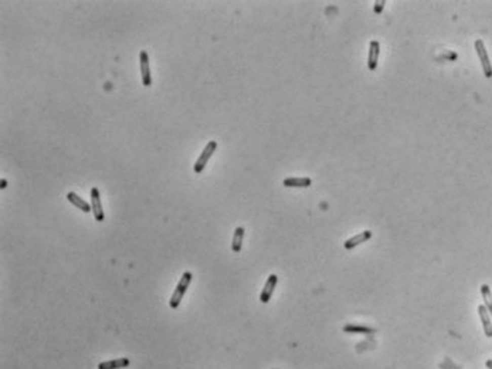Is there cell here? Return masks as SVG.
<instances>
[{
	"mask_svg": "<svg viewBox=\"0 0 492 369\" xmlns=\"http://www.w3.org/2000/svg\"><path fill=\"white\" fill-rule=\"evenodd\" d=\"M277 284H278V277H277V274H270L267 278V281H266V284H264V288H262V291H261V294H260V301L262 303V304H267L268 301L271 300L273 294H274L275 287H277Z\"/></svg>",
	"mask_w": 492,
	"mask_h": 369,
	"instance_id": "cell-6",
	"label": "cell"
},
{
	"mask_svg": "<svg viewBox=\"0 0 492 369\" xmlns=\"http://www.w3.org/2000/svg\"><path fill=\"white\" fill-rule=\"evenodd\" d=\"M244 227L239 226L236 230H234V234H233V240H232V250L234 253H240L241 251V247H243V240H244Z\"/></svg>",
	"mask_w": 492,
	"mask_h": 369,
	"instance_id": "cell-13",
	"label": "cell"
},
{
	"mask_svg": "<svg viewBox=\"0 0 492 369\" xmlns=\"http://www.w3.org/2000/svg\"><path fill=\"white\" fill-rule=\"evenodd\" d=\"M481 296H482V300H484V305L486 307V310H488L492 318V291L488 284L481 285Z\"/></svg>",
	"mask_w": 492,
	"mask_h": 369,
	"instance_id": "cell-14",
	"label": "cell"
},
{
	"mask_svg": "<svg viewBox=\"0 0 492 369\" xmlns=\"http://www.w3.org/2000/svg\"><path fill=\"white\" fill-rule=\"evenodd\" d=\"M131 361L128 358H117L112 361H105L98 363V369H124L129 366Z\"/></svg>",
	"mask_w": 492,
	"mask_h": 369,
	"instance_id": "cell-12",
	"label": "cell"
},
{
	"mask_svg": "<svg viewBox=\"0 0 492 369\" xmlns=\"http://www.w3.org/2000/svg\"><path fill=\"white\" fill-rule=\"evenodd\" d=\"M475 50H477V54H478L479 60H481V65H482V70H484V76L486 78L492 77V65L491 61H489V57H488V53H486L485 44L482 40H477L475 42Z\"/></svg>",
	"mask_w": 492,
	"mask_h": 369,
	"instance_id": "cell-4",
	"label": "cell"
},
{
	"mask_svg": "<svg viewBox=\"0 0 492 369\" xmlns=\"http://www.w3.org/2000/svg\"><path fill=\"white\" fill-rule=\"evenodd\" d=\"M67 200H68L70 203H72L75 207H78L80 210H83L84 213L92 212L91 205H88L84 199L80 198L77 193H74V192H68V193H67Z\"/></svg>",
	"mask_w": 492,
	"mask_h": 369,
	"instance_id": "cell-11",
	"label": "cell"
},
{
	"mask_svg": "<svg viewBox=\"0 0 492 369\" xmlns=\"http://www.w3.org/2000/svg\"><path fill=\"white\" fill-rule=\"evenodd\" d=\"M139 67H141V78L142 84L145 87L152 85V74H150V64H149V54L148 51L142 50L139 53Z\"/></svg>",
	"mask_w": 492,
	"mask_h": 369,
	"instance_id": "cell-3",
	"label": "cell"
},
{
	"mask_svg": "<svg viewBox=\"0 0 492 369\" xmlns=\"http://www.w3.org/2000/svg\"><path fill=\"white\" fill-rule=\"evenodd\" d=\"M369 239H372V232H370V230H365V232H362V233H359L356 234V236L351 237V239H348V240L344 243V247L346 248V250H352V248H355L356 246H359V244H362V243L367 241Z\"/></svg>",
	"mask_w": 492,
	"mask_h": 369,
	"instance_id": "cell-9",
	"label": "cell"
},
{
	"mask_svg": "<svg viewBox=\"0 0 492 369\" xmlns=\"http://www.w3.org/2000/svg\"><path fill=\"white\" fill-rule=\"evenodd\" d=\"M192 278H193V274H192L190 271H184V273H183L180 281L177 283L175 291H173V294H172V297H170V300H169V305H170V308L176 310V308L180 305V303H182V300H183V296L186 294V290L189 288L190 283H192Z\"/></svg>",
	"mask_w": 492,
	"mask_h": 369,
	"instance_id": "cell-1",
	"label": "cell"
},
{
	"mask_svg": "<svg viewBox=\"0 0 492 369\" xmlns=\"http://www.w3.org/2000/svg\"><path fill=\"white\" fill-rule=\"evenodd\" d=\"M217 149V142L216 141H210V142H207V145L204 146V149H203V152L200 154V156H199V159L196 161V163H195V172L196 173H200V172H203V169L206 168V165H207V162H209V159L211 158V155L214 154V151Z\"/></svg>",
	"mask_w": 492,
	"mask_h": 369,
	"instance_id": "cell-2",
	"label": "cell"
},
{
	"mask_svg": "<svg viewBox=\"0 0 492 369\" xmlns=\"http://www.w3.org/2000/svg\"><path fill=\"white\" fill-rule=\"evenodd\" d=\"M478 314H479V318H481V322H482L484 334H485L488 338H492L491 315H489V312H488V310H486L485 305L484 304L478 305Z\"/></svg>",
	"mask_w": 492,
	"mask_h": 369,
	"instance_id": "cell-8",
	"label": "cell"
},
{
	"mask_svg": "<svg viewBox=\"0 0 492 369\" xmlns=\"http://www.w3.org/2000/svg\"><path fill=\"white\" fill-rule=\"evenodd\" d=\"M345 333H362V334H373L374 329L365 325H358V324H348L344 326Z\"/></svg>",
	"mask_w": 492,
	"mask_h": 369,
	"instance_id": "cell-15",
	"label": "cell"
},
{
	"mask_svg": "<svg viewBox=\"0 0 492 369\" xmlns=\"http://www.w3.org/2000/svg\"><path fill=\"white\" fill-rule=\"evenodd\" d=\"M0 186H2V189H5V188L7 186V182L5 180V179H2V180H0Z\"/></svg>",
	"mask_w": 492,
	"mask_h": 369,
	"instance_id": "cell-18",
	"label": "cell"
},
{
	"mask_svg": "<svg viewBox=\"0 0 492 369\" xmlns=\"http://www.w3.org/2000/svg\"><path fill=\"white\" fill-rule=\"evenodd\" d=\"M385 5H386V2H385V0H377V2H376V6H374V12H376V13H380V12L383 10Z\"/></svg>",
	"mask_w": 492,
	"mask_h": 369,
	"instance_id": "cell-16",
	"label": "cell"
},
{
	"mask_svg": "<svg viewBox=\"0 0 492 369\" xmlns=\"http://www.w3.org/2000/svg\"><path fill=\"white\" fill-rule=\"evenodd\" d=\"M91 207L94 219L97 222H104L105 213L102 210V203H101V196H99L98 188H91Z\"/></svg>",
	"mask_w": 492,
	"mask_h": 369,
	"instance_id": "cell-5",
	"label": "cell"
},
{
	"mask_svg": "<svg viewBox=\"0 0 492 369\" xmlns=\"http://www.w3.org/2000/svg\"><path fill=\"white\" fill-rule=\"evenodd\" d=\"M282 183H284V186H287V188H310L312 180H311V177L307 176H292L285 177Z\"/></svg>",
	"mask_w": 492,
	"mask_h": 369,
	"instance_id": "cell-10",
	"label": "cell"
},
{
	"mask_svg": "<svg viewBox=\"0 0 492 369\" xmlns=\"http://www.w3.org/2000/svg\"><path fill=\"white\" fill-rule=\"evenodd\" d=\"M485 366L488 369H492V359H488V361L485 362Z\"/></svg>",
	"mask_w": 492,
	"mask_h": 369,
	"instance_id": "cell-17",
	"label": "cell"
},
{
	"mask_svg": "<svg viewBox=\"0 0 492 369\" xmlns=\"http://www.w3.org/2000/svg\"><path fill=\"white\" fill-rule=\"evenodd\" d=\"M379 54H380L379 42L373 40V42H370V46H369V54H367V68H369L370 71L376 70V67H377V61H379Z\"/></svg>",
	"mask_w": 492,
	"mask_h": 369,
	"instance_id": "cell-7",
	"label": "cell"
}]
</instances>
